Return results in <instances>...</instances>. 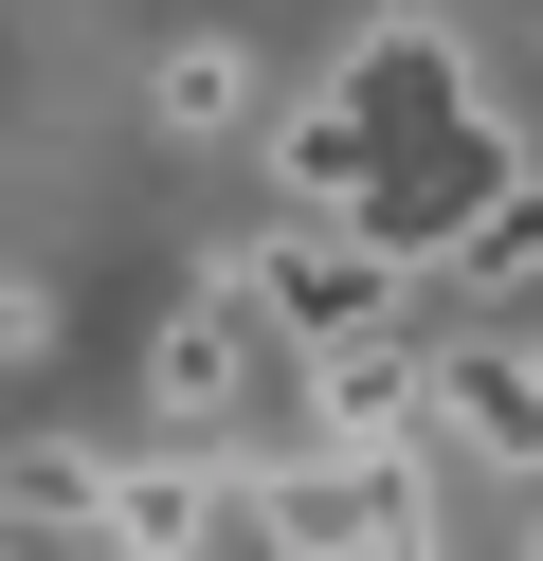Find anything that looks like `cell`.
<instances>
[{
	"mask_svg": "<svg viewBox=\"0 0 543 561\" xmlns=\"http://www.w3.org/2000/svg\"><path fill=\"white\" fill-rule=\"evenodd\" d=\"M0 561H19V543H0Z\"/></svg>",
	"mask_w": 543,
	"mask_h": 561,
	"instance_id": "obj_10",
	"label": "cell"
},
{
	"mask_svg": "<svg viewBox=\"0 0 543 561\" xmlns=\"http://www.w3.org/2000/svg\"><path fill=\"white\" fill-rule=\"evenodd\" d=\"M308 435H326V453H398V435H417V327L308 344Z\"/></svg>",
	"mask_w": 543,
	"mask_h": 561,
	"instance_id": "obj_6",
	"label": "cell"
},
{
	"mask_svg": "<svg viewBox=\"0 0 543 561\" xmlns=\"http://www.w3.org/2000/svg\"><path fill=\"white\" fill-rule=\"evenodd\" d=\"M145 399H163L200 453H253V327H236V290L163 308V344H145Z\"/></svg>",
	"mask_w": 543,
	"mask_h": 561,
	"instance_id": "obj_5",
	"label": "cell"
},
{
	"mask_svg": "<svg viewBox=\"0 0 543 561\" xmlns=\"http://www.w3.org/2000/svg\"><path fill=\"white\" fill-rule=\"evenodd\" d=\"M0 363H55V290H0Z\"/></svg>",
	"mask_w": 543,
	"mask_h": 561,
	"instance_id": "obj_9",
	"label": "cell"
},
{
	"mask_svg": "<svg viewBox=\"0 0 543 561\" xmlns=\"http://www.w3.org/2000/svg\"><path fill=\"white\" fill-rule=\"evenodd\" d=\"M417 416H434V435H471L489 471H543V344L434 327V344H417Z\"/></svg>",
	"mask_w": 543,
	"mask_h": 561,
	"instance_id": "obj_3",
	"label": "cell"
},
{
	"mask_svg": "<svg viewBox=\"0 0 543 561\" xmlns=\"http://www.w3.org/2000/svg\"><path fill=\"white\" fill-rule=\"evenodd\" d=\"M236 525L272 561H434V471L417 453H217Z\"/></svg>",
	"mask_w": 543,
	"mask_h": 561,
	"instance_id": "obj_1",
	"label": "cell"
},
{
	"mask_svg": "<svg viewBox=\"0 0 543 561\" xmlns=\"http://www.w3.org/2000/svg\"><path fill=\"white\" fill-rule=\"evenodd\" d=\"M236 110H253V55L236 37H181L163 55V127H236Z\"/></svg>",
	"mask_w": 543,
	"mask_h": 561,
	"instance_id": "obj_8",
	"label": "cell"
},
{
	"mask_svg": "<svg viewBox=\"0 0 543 561\" xmlns=\"http://www.w3.org/2000/svg\"><path fill=\"white\" fill-rule=\"evenodd\" d=\"M217 290H236V327L290 344V363H308V344H362V327H417V272H398L362 218H290V236H253Z\"/></svg>",
	"mask_w": 543,
	"mask_h": 561,
	"instance_id": "obj_2",
	"label": "cell"
},
{
	"mask_svg": "<svg viewBox=\"0 0 543 561\" xmlns=\"http://www.w3.org/2000/svg\"><path fill=\"white\" fill-rule=\"evenodd\" d=\"M217 453H91V561H217Z\"/></svg>",
	"mask_w": 543,
	"mask_h": 561,
	"instance_id": "obj_4",
	"label": "cell"
},
{
	"mask_svg": "<svg viewBox=\"0 0 543 561\" xmlns=\"http://www.w3.org/2000/svg\"><path fill=\"white\" fill-rule=\"evenodd\" d=\"M362 163H381V127H362L344 91H308V110H272V182L308 199V218H344V199H362Z\"/></svg>",
	"mask_w": 543,
	"mask_h": 561,
	"instance_id": "obj_7",
	"label": "cell"
}]
</instances>
